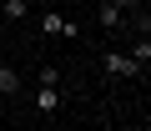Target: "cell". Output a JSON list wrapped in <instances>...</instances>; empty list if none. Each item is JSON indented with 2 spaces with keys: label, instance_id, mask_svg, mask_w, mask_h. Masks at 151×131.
<instances>
[{
  "label": "cell",
  "instance_id": "8992f818",
  "mask_svg": "<svg viewBox=\"0 0 151 131\" xmlns=\"http://www.w3.org/2000/svg\"><path fill=\"white\" fill-rule=\"evenodd\" d=\"M131 66H136V71L146 76V66H151V40H146V35L136 40V50H131Z\"/></svg>",
  "mask_w": 151,
  "mask_h": 131
},
{
  "label": "cell",
  "instance_id": "3957f363",
  "mask_svg": "<svg viewBox=\"0 0 151 131\" xmlns=\"http://www.w3.org/2000/svg\"><path fill=\"white\" fill-rule=\"evenodd\" d=\"M55 106H60V91H55V86H35V111H40V116H50Z\"/></svg>",
  "mask_w": 151,
  "mask_h": 131
},
{
  "label": "cell",
  "instance_id": "7a4b0ae2",
  "mask_svg": "<svg viewBox=\"0 0 151 131\" xmlns=\"http://www.w3.org/2000/svg\"><path fill=\"white\" fill-rule=\"evenodd\" d=\"M76 30H81V25H70L60 10H45V15H40V35H65V40H70Z\"/></svg>",
  "mask_w": 151,
  "mask_h": 131
},
{
  "label": "cell",
  "instance_id": "5b68a950",
  "mask_svg": "<svg viewBox=\"0 0 151 131\" xmlns=\"http://www.w3.org/2000/svg\"><path fill=\"white\" fill-rule=\"evenodd\" d=\"M20 91V71L15 66H0V96H15Z\"/></svg>",
  "mask_w": 151,
  "mask_h": 131
},
{
  "label": "cell",
  "instance_id": "277c9868",
  "mask_svg": "<svg viewBox=\"0 0 151 131\" xmlns=\"http://www.w3.org/2000/svg\"><path fill=\"white\" fill-rule=\"evenodd\" d=\"M0 15L5 20H30V0H0Z\"/></svg>",
  "mask_w": 151,
  "mask_h": 131
},
{
  "label": "cell",
  "instance_id": "30bf717a",
  "mask_svg": "<svg viewBox=\"0 0 151 131\" xmlns=\"http://www.w3.org/2000/svg\"><path fill=\"white\" fill-rule=\"evenodd\" d=\"M141 131H151V126H141Z\"/></svg>",
  "mask_w": 151,
  "mask_h": 131
},
{
  "label": "cell",
  "instance_id": "ba28073f",
  "mask_svg": "<svg viewBox=\"0 0 151 131\" xmlns=\"http://www.w3.org/2000/svg\"><path fill=\"white\" fill-rule=\"evenodd\" d=\"M35 81H40V86H55V91H60V71H55V66H40V76H35Z\"/></svg>",
  "mask_w": 151,
  "mask_h": 131
},
{
  "label": "cell",
  "instance_id": "6da1fadb",
  "mask_svg": "<svg viewBox=\"0 0 151 131\" xmlns=\"http://www.w3.org/2000/svg\"><path fill=\"white\" fill-rule=\"evenodd\" d=\"M101 71H106V76H141L126 50H106V55H101Z\"/></svg>",
  "mask_w": 151,
  "mask_h": 131
},
{
  "label": "cell",
  "instance_id": "52a82bcc",
  "mask_svg": "<svg viewBox=\"0 0 151 131\" xmlns=\"http://www.w3.org/2000/svg\"><path fill=\"white\" fill-rule=\"evenodd\" d=\"M101 25L116 30V25H121V5H111V0H106V5H101Z\"/></svg>",
  "mask_w": 151,
  "mask_h": 131
},
{
  "label": "cell",
  "instance_id": "9c48e42d",
  "mask_svg": "<svg viewBox=\"0 0 151 131\" xmlns=\"http://www.w3.org/2000/svg\"><path fill=\"white\" fill-rule=\"evenodd\" d=\"M111 5H121V10H136V5H141V0H111Z\"/></svg>",
  "mask_w": 151,
  "mask_h": 131
}]
</instances>
